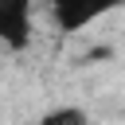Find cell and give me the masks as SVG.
Returning <instances> with one entry per match:
<instances>
[{
	"label": "cell",
	"instance_id": "3957f363",
	"mask_svg": "<svg viewBox=\"0 0 125 125\" xmlns=\"http://www.w3.org/2000/svg\"><path fill=\"white\" fill-rule=\"evenodd\" d=\"M35 125H90V117L78 105H59V109H47Z\"/></svg>",
	"mask_w": 125,
	"mask_h": 125
},
{
	"label": "cell",
	"instance_id": "7a4b0ae2",
	"mask_svg": "<svg viewBox=\"0 0 125 125\" xmlns=\"http://www.w3.org/2000/svg\"><path fill=\"white\" fill-rule=\"evenodd\" d=\"M0 43L12 55L31 43V0H0Z\"/></svg>",
	"mask_w": 125,
	"mask_h": 125
},
{
	"label": "cell",
	"instance_id": "6da1fadb",
	"mask_svg": "<svg viewBox=\"0 0 125 125\" xmlns=\"http://www.w3.org/2000/svg\"><path fill=\"white\" fill-rule=\"evenodd\" d=\"M43 4H47V16H51V27L59 35H78L90 23L105 20L109 12L125 8V0H43Z\"/></svg>",
	"mask_w": 125,
	"mask_h": 125
}]
</instances>
